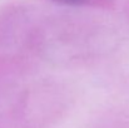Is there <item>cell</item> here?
I'll return each instance as SVG.
<instances>
[{
  "label": "cell",
  "mask_w": 129,
  "mask_h": 128,
  "mask_svg": "<svg viewBox=\"0 0 129 128\" xmlns=\"http://www.w3.org/2000/svg\"><path fill=\"white\" fill-rule=\"evenodd\" d=\"M65 1H79V0H65Z\"/></svg>",
  "instance_id": "1"
}]
</instances>
